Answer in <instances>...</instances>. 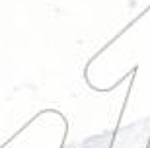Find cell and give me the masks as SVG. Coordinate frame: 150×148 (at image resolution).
Listing matches in <instances>:
<instances>
[]
</instances>
